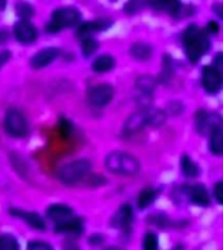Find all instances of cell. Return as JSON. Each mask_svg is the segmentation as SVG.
Here are the masks:
<instances>
[{"mask_svg": "<svg viewBox=\"0 0 223 250\" xmlns=\"http://www.w3.org/2000/svg\"><path fill=\"white\" fill-rule=\"evenodd\" d=\"M184 111V104L179 101H172L167 104V109L166 112L167 115H172V116H179Z\"/></svg>", "mask_w": 223, "mask_h": 250, "instance_id": "cell-34", "label": "cell"}, {"mask_svg": "<svg viewBox=\"0 0 223 250\" xmlns=\"http://www.w3.org/2000/svg\"><path fill=\"white\" fill-rule=\"evenodd\" d=\"M223 72L215 68L213 64L211 65H205L202 68V74H201V85L203 90L209 95H215L222 90L223 86Z\"/></svg>", "mask_w": 223, "mask_h": 250, "instance_id": "cell-10", "label": "cell"}, {"mask_svg": "<svg viewBox=\"0 0 223 250\" xmlns=\"http://www.w3.org/2000/svg\"><path fill=\"white\" fill-rule=\"evenodd\" d=\"M148 223H150L152 226H156L162 229H167V228H174V229H179V228H184L188 226V222H176L172 220L170 216H167L163 212H156V214L150 215L148 218Z\"/></svg>", "mask_w": 223, "mask_h": 250, "instance_id": "cell-18", "label": "cell"}, {"mask_svg": "<svg viewBox=\"0 0 223 250\" xmlns=\"http://www.w3.org/2000/svg\"><path fill=\"white\" fill-rule=\"evenodd\" d=\"M159 81L156 80V77H153L150 74H142V76H138L134 81V87L140 94L142 95H152L154 93V90L156 89Z\"/></svg>", "mask_w": 223, "mask_h": 250, "instance_id": "cell-21", "label": "cell"}, {"mask_svg": "<svg viewBox=\"0 0 223 250\" xmlns=\"http://www.w3.org/2000/svg\"><path fill=\"white\" fill-rule=\"evenodd\" d=\"M86 179L89 180V185L93 188H97V187H101L103 184L106 183L105 179H102V176H90V177H86Z\"/></svg>", "mask_w": 223, "mask_h": 250, "instance_id": "cell-38", "label": "cell"}, {"mask_svg": "<svg viewBox=\"0 0 223 250\" xmlns=\"http://www.w3.org/2000/svg\"><path fill=\"white\" fill-rule=\"evenodd\" d=\"M13 34L17 42L22 44H31L38 38V31L29 20H20L13 26Z\"/></svg>", "mask_w": 223, "mask_h": 250, "instance_id": "cell-14", "label": "cell"}, {"mask_svg": "<svg viewBox=\"0 0 223 250\" xmlns=\"http://www.w3.org/2000/svg\"><path fill=\"white\" fill-rule=\"evenodd\" d=\"M205 30L209 33L210 35H217L219 33V30H221V27H219V23L217 22V21H209V22L206 23V26H205Z\"/></svg>", "mask_w": 223, "mask_h": 250, "instance_id": "cell-37", "label": "cell"}, {"mask_svg": "<svg viewBox=\"0 0 223 250\" xmlns=\"http://www.w3.org/2000/svg\"><path fill=\"white\" fill-rule=\"evenodd\" d=\"M47 216L55 224H58V223H62L67 219L72 218L73 216V210L69 206L63 205V203H55V205H51L47 208Z\"/></svg>", "mask_w": 223, "mask_h": 250, "instance_id": "cell-20", "label": "cell"}, {"mask_svg": "<svg viewBox=\"0 0 223 250\" xmlns=\"http://www.w3.org/2000/svg\"><path fill=\"white\" fill-rule=\"evenodd\" d=\"M20 248L17 238L13 234L4 233L0 236V249L1 250H17Z\"/></svg>", "mask_w": 223, "mask_h": 250, "instance_id": "cell-33", "label": "cell"}, {"mask_svg": "<svg viewBox=\"0 0 223 250\" xmlns=\"http://www.w3.org/2000/svg\"><path fill=\"white\" fill-rule=\"evenodd\" d=\"M167 121V112L164 109L152 108L149 113V128H160Z\"/></svg>", "mask_w": 223, "mask_h": 250, "instance_id": "cell-27", "label": "cell"}, {"mask_svg": "<svg viewBox=\"0 0 223 250\" xmlns=\"http://www.w3.org/2000/svg\"><path fill=\"white\" fill-rule=\"evenodd\" d=\"M112 23L113 22L111 19L90 20V21H86V22H82L78 25L76 35L80 39L85 38V37H93L94 34L109 30L110 27L112 26Z\"/></svg>", "mask_w": 223, "mask_h": 250, "instance_id": "cell-13", "label": "cell"}, {"mask_svg": "<svg viewBox=\"0 0 223 250\" xmlns=\"http://www.w3.org/2000/svg\"><path fill=\"white\" fill-rule=\"evenodd\" d=\"M160 193V189L154 187H146L144 188L142 190L137 194L136 198V205L137 208L140 211L146 210L148 207H150L153 203L156 202V198H158V195Z\"/></svg>", "mask_w": 223, "mask_h": 250, "instance_id": "cell-19", "label": "cell"}, {"mask_svg": "<svg viewBox=\"0 0 223 250\" xmlns=\"http://www.w3.org/2000/svg\"><path fill=\"white\" fill-rule=\"evenodd\" d=\"M7 7V0H0V12L4 11Z\"/></svg>", "mask_w": 223, "mask_h": 250, "instance_id": "cell-44", "label": "cell"}, {"mask_svg": "<svg viewBox=\"0 0 223 250\" xmlns=\"http://www.w3.org/2000/svg\"><path fill=\"white\" fill-rule=\"evenodd\" d=\"M16 13L20 20H30L34 16V8L26 1H20L16 4Z\"/></svg>", "mask_w": 223, "mask_h": 250, "instance_id": "cell-31", "label": "cell"}, {"mask_svg": "<svg viewBox=\"0 0 223 250\" xmlns=\"http://www.w3.org/2000/svg\"><path fill=\"white\" fill-rule=\"evenodd\" d=\"M146 8V0H128L123 7V12L127 16H134Z\"/></svg>", "mask_w": 223, "mask_h": 250, "instance_id": "cell-29", "label": "cell"}, {"mask_svg": "<svg viewBox=\"0 0 223 250\" xmlns=\"http://www.w3.org/2000/svg\"><path fill=\"white\" fill-rule=\"evenodd\" d=\"M209 151L215 156H223V128L209 136Z\"/></svg>", "mask_w": 223, "mask_h": 250, "instance_id": "cell-25", "label": "cell"}, {"mask_svg": "<svg viewBox=\"0 0 223 250\" xmlns=\"http://www.w3.org/2000/svg\"><path fill=\"white\" fill-rule=\"evenodd\" d=\"M149 113H150V107H142L140 111L132 113L127 119L123 126V134L125 137H133L137 133L142 132L145 128H149Z\"/></svg>", "mask_w": 223, "mask_h": 250, "instance_id": "cell-9", "label": "cell"}, {"mask_svg": "<svg viewBox=\"0 0 223 250\" xmlns=\"http://www.w3.org/2000/svg\"><path fill=\"white\" fill-rule=\"evenodd\" d=\"M180 191L187 198L188 202L195 206L209 207L211 205V197L203 184L183 185L180 187Z\"/></svg>", "mask_w": 223, "mask_h": 250, "instance_id": "cell-8", "label": "cell"}, {"mask_svg": "<svg viewBox=\"0 0 223 250\" xmlns=\"http://www.w3.org/2000/svg\"><path fill=\"white\" fill-rule=\"evenodd\" d=\"M115 59L111 55H101V56H98L95 60L91 64V69L95 72V73H107L110 70H112L115 68Z\"/></svg>", "mask_w": 223, "mask_h": 250, "instance_id": "cell-24", "label": "cell"}, {"mask_svg": "<svg viewBox=\"0 0 223 250\" xmlns=\"http://www.w3.org/2000/svg\"><path fill=\"white\" fill-rule=\"evenodd\" d=\"M174 74H175V64H174V60H172L171 56L164 55L162 70H160V76L158 81L160 83H163V85H167L168 82L172 80V77H174Z\"/></svg>", "mask_w": 223, "mask_h": 250, "instance_id": "cell-26", "label": "cell"}, {"mask_svg": "<svg viewBox=\"0 0 223 250\" xmlns=\"http://www.w3.org/2000/svg\"><path fill=\"white\" fill-rule=\"evenodd\" d=\"M99 48V43L93 37H85L81 38V52L84 58H90L95 54V51Z\"/></svg>", "mask_w": 223, "mask_h": 250, "instance_id": "cell-28", "label": "cell"}, {"mask_svg": "<svg viewBox=\"0 0 223 250\" xmlns=\"http://www.w3.org/2000/svg\"><path fill=\"white\" fill-rule=\"evenodd\" d=\"M55 232L56 233H64V234H73L78 236L84 232V222L81 218L77 216H72V218L67 219L64 222L55 224Z\"/></svg>", "mask_w": 223, "mask_h": 250, "instance_id": "cell-17", "label": "cell"}, {"mask_svg": "<svg viewBox=\"0 0 223 250\" xmlns=\"http://www.w3.org/2000/svg\"><path fill=\"white\" fill-rule=\"evenodd\" d=\"M4 128L9 136L15 138H23L29 133V124L23 113L17 108H11L7 111L4 119Z\"/></svg>", "mask_w": 223, "mask_h": 250, "instance_id": "cell-7", "label": "cell"}, {"mask_svg": "<svg viewBox=\"0 0 223 250\" xmlns=\"http://www.w3.org/2000/svg\"><path fill=\"white\" fill-rule=\"evenodd\" d=\"M115 90L110 83H101V85L93 86L88 91V102L90 105L95 108H103L113 99Z\"/></svg>", "mask_w": 223, "mask_h": 250, "instance_id": "cell-11", "label": "cell"}, {"mask_svg": "<svg viewBox=\"0 0 223 250\" xmlns=\"http://www.w3.org/2000/svg\"><path fill=\"white\" fill-rule=\"evenodd\" d=\"M129 55L136 62H148L153 56V47L149 43L136 42L129 48Z\"/></svg>", "mask_w": 223, "mask_h": 250, "instance_id": "cell-23", "label": "cell"}, {"mask_svg": "<svg viewBox=\"0 0 223 250\" xmlns=\"http://www.w3.org/2000/svg\"><path fill=\"white\" fill-rule=\"evenodd\" d=\"M146 8L171 16L175 20L192 15V12H187L191 11L192 8L189 7L185 9V5L181 3V0H146Z\"/></svg>", "mask_w": 223, "mask_h": 250, "instance_id": "cell-5", "label": "cell"}, {"mask_svg": "<svg viewBox=\"0 0 223 250\" xmlns=\"http://www.w3.org/2000/svg\"><path fill=\"white\" fill-rule=\"evenodd\" d=\"M81 23V12L76 7H62L55 9L51 15L50 21L46 25V31L56 34L68 27L77 26Z\"/></svg>", "mask_w": 223, "mask_h": 250, "instance_id": "cell-3", "label": "cell"}, {"mask_svg": "<svg viewBox=\"0 0 223 250\" xmlns=\"http://www.w3.org/2000/svg\"><path fill=\"white\" fill-rule=\"evenodd\" d=\"M91 171V163L88 159H77L64 164L59 169L58 177L66 185H74L85 180Z\"/></svg>", "mask_w": 223, "mask_h": 250, "instance_id": "cell-4", "label": "cell"}, {"mask_svg": "<svg viewBox=\"0 0 223 250\" xmlns=\"http://www.w3.org/2000/svg\"><path fill=\"white\" fill-rule=\"evenodd\" d=\"M58 132L59 136L62 137L63 140H68L73 134V124L67 117H59Z\"/></svg>", "mask_w": 223, "mask_h": 250, "instance_id": "cell-30", "label": "cell"}, {"mask_svg": "<svg viewBox=\"0 0 223 250\" xmlns=\"http://www.w3.org/2000/svg\"><path fill=\"white\" fill-rule=\"evenodd\" d=\"M110 1H112V3H115V1H116V0H110Z\"/></svg>", "mask_w": 223, "mask_h": 250, "instance_id": "cell-45", "label": "cell"}, {"mask_svg": "<svg viewBox=\"0 0 223 250\" xmlns=\"http://www.w3.org/2000/svg\"><path fill=\"white\" fill-rule=\"evenodd\" d=\"M223 119L217 112L199 109L195 115L196 132L201 136H210L211 133L222 128Z\"/></svg>", "mask_w": 223, "mask_h": 250, "instance_id": "cell-6", "label": "cell"}, {"mask_svg": "<svg viewBox=\"0 0 223 250\" xmlns=\"http://www.w3.org/2000/svg\"><path fill=\"white\" fill-rule=\"evenodd\" d=\"M184 54L192 64L199 62L210 51V34L196 23H189L181 34Z\"/></svg>", "mask_w": 223, "mask_h": 250, "instance_id": "cell-1", "label": "cell"}, {"mask_svg": "<svg viewBox=\"0 0 223 250\" xmlns=\"http://www.w3.org/2000/svg\"><path fill=\"white\" fill-rule=\"evenodd\" d=\"M9 214L16 216V218L22 219L23 222L27 223L29 226L33 227L34 229L37 230H46V222H45V219L41 216L37 212H30V211H22L20 210V208H11L9 210Z\"/></svg>", "mask_w": 223, "mask_h": 250, "instance_id": "cell-16", "label": "cell"}, {"mask_svg": "<svg viewBox=\"0 0 223 250\" xmlns=\"http://www.w3.org/2000/svg\"><path fill=\"white\" fill-rule=\"evenodd\" d=\"M60 55V50L56 48V47H47V48H43V50L38 51L37 54L31 58L30 65L34 68V69H41V68H45V66L50 65L51 62H54L58 56Z\"/></svg>", "mask_w": 223, "mask_h": 250, "instance_id": "cell-15", "label": "cell"}, {"mask_svg": "<svg viewBox=\"0 0 223 250\" xmlns=\"http://www.w3.org/2000/svg\"><path fill=\"white\" fill-rule=\"evenodd\" d=\"M213 195H214L215 201L223 206V180L217 181L214 184V187H213Z\"/></svg>", "mask_w": 223, "mask_h": 250, "instance_id": "cell-35", "label": "cell"}, {"mask_svg": "<svg viewBox=\"0 0 223 250\" xmlns=\"http://www.w3.org/2000/svg\"><path fill=\"white\" fill-rule=\"evenodd\" d=\"M12 54L11 51H0V69H1V66L5 65L8 62H9V59H11Z\"/></svg>", "mask_w": 223, "mask_h": 250, "instance_id": "cell-40", "label": "cell"}, {"mask_svg": "<svg viewBox=\"0 0 223 250\" xmlns=\"http://www.w3.org/2000/svg\"><path fill=\"white\" fill-rule=\"evenodd\" d=\"M106 169L113 175L132 177L141 171L140 160L129 152L115 150L107 154L105 159Z\"/></svg>", "mask_w": 223, "mask_h": 250, "instance_id": "cell-2", "label": "cell"}, {"mask_svg": "<svg viewBox=\"0 0 223 250\" xmlns=\"http://www.w3.org/2000/svg\"><path fill=\"white\" fill-rule=\"evenodd\" d=\"M213 65H214L215 68H218L221 72H223V52H218V54L215 55Z\"/></svg>", "mask_w": 223, "mask_h": 250, "instance_id": "cell-41", "label": "cell"}, {"mask_svg": "<svg viewBox=\"0 0 223 250\" xmlns=\"http://www.w3.org/2000/svg\"><path fill=\"white\" fill-rule=\"evenodd\" d=\"M8 37H9L8 31L5 30V29H0V44H1V43L7 42Z\"/></svg>", "mask_w": 223, "mask_h": 250, "instance_id": "cell-43", "label": "cell"}, {"mask_svg": "<svg viewBox=\"0 0 223 250\" xmlns=\"http://www.w3.org/2000/svg\"><path fill=\"white\" fill-rule=\"evenodd\" d=\"M180 172L185 179H196L201 175L200 166L188 154L180 156Z\"/></svg>", "mask_w": 223, "mask_h": 250, "instance_id": "cell-22", "label": "cell"}, {"mask_svg": "<svg viewBox=\"0 0 223 250\" xmlns=\"http://www.w3.org/2000/svg\"><path fill=\"white\" fill-rule=\"evenodd\" d=\"M142 248L145 250H156L159 248V237L154 232H146L142 238Z\"/></svg>", "mask_w": 223, "mask_h": 250, "instance_id": "cell-32", "label": "cell"}, {"mask_svg": "<svg viewBox=\"0 0 223 250\" xmlns=\"http://www.w3.org/2000/svg\"><path fill=\"white\" fill-rule=\"evenodd\" d=\"M27 249L29 250H51L52 249V246H51L50 244H46V242L33 241V242H29Z\"/></svg>", "mask_w": 223, "mask_h": 250, "instance_id": "cell-36", "label": "cell"}, {"mask_svg": "<svg viewBox=\"0 0 223 250\" xmlns=\"http://www.w3.org/2000/svg\"><path fill=\"white\" fill-rule=\"evenodd\" d=\"M105 242V237L99 233H95L93 236H90L89 238V244L93 246H97V245H102Z\"/></svg>", "mask_w": 223, "mask_h": 250, "instance_id": "cell-39", "label": "cell"}, {"mask_svg": "<svg viewBox=\"0 0 223 250\" xmlns=\"http://www.w3.org/2000/svg\"><path fill=\"white\" fill-rule=\"evenodd\" d=\"M133 220H134V212H133V207L129 203L121 205L116 210V212L112 215L111 218V227L115 229H119L121 232H129L132 229Z\"/></svg>", "mask_w": 223, "mask_h": 250, "instance_id": "cell-12", "label": "cell"}, {"mask_svg": "<svg viewBox=\"0 0 223 250\" xmlns=\"http://www.w3.org/2000/svg\"><path fill=\"white\" fill-rule=\"evenodd\" d=\"M211 9L219 20H223V3H214Z\"/></svg>", "mask_w": 223, "mask_h": 250, "instance_id": "cell-42", "label": "cell"}]
</instances>
